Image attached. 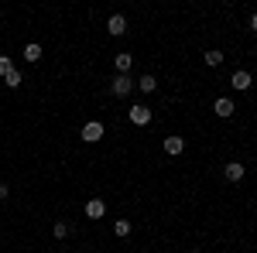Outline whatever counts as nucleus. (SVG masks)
Segmentation results:
<instances>
[{
	"label": "nucleus",
	"mask_w": 257,
	"mask_h": 253,
	"mask_svg": "<svg viewBox=\"0 0 257 253\" xmlns=\"http://www.w3.org/2000/svg\"><path fill=\"white\" fill-rule=\"evenodd\" d=\"M134 86H138V82H134L131 76H113V82H110V93L123 99V96H131V93H134Z\"/></svg>",
	"instance_id": "f257e3e1"
},
{
	"label": "nucleus",
	"mask_w": 257,
	"mask_h": 253,
	"mask_svg": "<svg viewBox=\"0 0 257 253\" xmlns=\"http://www.w3.org/2000/svg\"><path fill=\"white\" fill-rule=\"evenodd\" d=\"M103 137H106V127H103L99 120L82 123V140H86V144H96V140H103Z\"/></svg>",
	"instance_id": "f03ea898"
},
{
	"label": "nucleus",
	"mask_w": 257,
	"mask_h": 253,
	"mask_svg": "<svg viewBox=\"0 0 257 253\" xmlns=\"http://www.w3.org/2000/svg\"><path fill=\"white\" fill-rule=\"evenodd\" d=\"M127 120H131L134 127H148V123H151V106H144V103L131 106V110H127Z\"/></svg>",
	"instance_id": "7ed1b4c3"
},
{
	"label": "nucleus",
	"mask_w": 257,
	"mask_h": 253,
	"mask_svg": "<svg viewBox=\"0 0 257 253\" xmlns=\"http://www.w3.org/2000/svg\"><path fill=\"white\" fill-rule=\"evenodd\" d=\"M230 86H233V89H240V93H247V89L254 86V79H250V72H247V69H240V72H233Z\"/></svg>",
	"instance_id": "20e7f679"
},
{
	"label": "nucleus",
	"mask_w": 257,
	"mask_h": 253,
	"mask_svg": "<svg viewBox=\"0 0 257 253\" xmlns=\"http://www.w3.org/2000/svg\"><path fill=\"white\" fill-rule=\"evenodd\" d=\"M106 31H110V38H120V35L127 31V18H123V14H113V18L106 21Z\"/></svg>",
	"instance_id": "39448f33"
},
{
	"label": "nucleus",
	"mask_w": 257,
	"mask_h": 253,
	"mask_svg": "<svg viewBox=\"0 0 257 253\" xmlns=\"http://www.w3.org/2000/svg\"><path fill=\"white\" fill-rule=\"evenodd\" d=\"M233 110H237V106H233V99H226V96H219L216 103H213V113H216V117H233Z\"/></svg>",
	"instance_id": "423d86ee"
},
{
	"label": "nucleus",
	"mask_w": 257,
	"mask_h": 253,
	"mask_svg": "<svg viewBox=\"0 0 257 253\" xmlns=\"http://www.w3.org/2000/svg\"><path fill=\"white\" fill-rule=\"evenodd\" d=\"M223 175H226V181H243V175H247V168H243L240 161H230V164L223 168Z\"/></svg>",
	"instance_id": "0eeeda50"
},
{
	"label": "nucleus",
	"mask_w": 257,
	"mask_h": 253,
	"mask_svg": "<svg viewBox=\"0 0 257 253\" xmlns=\"http://www.w3.org/2000/svg\"><path fill=\"white\" fill-rule=\"evenodd\" d=\"M103 215H106L103 198H89V202H86V219H103Z\"/></svg>",
	"instance_id": "6e6552de"
},
{
	"label": "nucleus",
	"mask_w": 257,
	"mask_h": 253,
	"mask_svg": "<svg viewBox=\"0 0 257 253\" xmlns=\"http://www.w3.org/2000/svg\"><path fill=\"white\" fill-rule=\"evenodd\" d=\"M182 151H185V140L182 137H165V154L168 157H178Z\"/></svg>",
	"instance_id": "1a4fd4ad"
},
{
	"label": "nucleus",
	"mask_w": 257,
	"mask_h": 253,
	"mask_svg": "<svg viewBox=\"0 0 257 253\" xmlns=\"http://www.w3.org/2000/svg\"><path fill=\"white\" fill-rule=\"evenodd\" d=\"M113 65H117V76H127L131 65H134V55H131V52H120L117 59H113Z\"/></svg>",
	"instance_id": "9d476101"
},
{
	"label": "nucleus",
	"mask_w": 257,
	"mask_h": 253,
	"mask_svg": "<svg viewBox=\"0 0 257 253\" xmlns=\"http://www.w3.org/2000/svg\"><path fill=\"white\" fill-rule=\"evenodd\" d=\"M202 59H206V65H209V69H216V65H223V59H226V55H223L219 48H209Z\"/></svg>",
	"instance_id": "9b49d317"
},
{
	"label": "nucleus",
	"mask_w": 257,
	"mask_h": 253,
	"mask_svg": "<svg viewBox=\"0 0 257 253\" xmlns=\"http://www.w3.org/2000/svg\"><path fill=\"white\" fill-rule=\"evenodd\" d=\"M138 89H141V93H155V89H158V79H155V76H141L138 79Z\"/></svg>",
	"instance_id": "f8f14e48"
},
{
	"label": "nucleus",
	"mask_w": 257,
	"mask_h": 253,
	"mask_svg": "<svg viewBox=\"0 0 257 253\" xmlns=\"http://www.w3.org/2000/svg\"><path fill=\"white\" fill-rule=\"evenodd\" d=\"M21 82H24V76H21L18 69H14V72H7V76H4V86H7V89H18Z\"/></svg>",
	"instance_id": "ddd939ff"
},
{
	"label": "nucleus",
	"mask_w": 257,
	"mask_h": 253,
	"mask_svg": "<svg viewBox=\"0 0 257 253\" xmlns=\"http://www.w3.org/2000/svg\"><path fill=\"white\" fill-rule=\"evenodd\" d=\"M41 59V45H24V62H38Z\"/></svg>",
	"instance_id": "4468645a"
},
{
	"label": "nucleus",
	"mask_w": 257,
	"mask_h": 253,
	"mask_svg": "<svg viewBox=\"0 0 257 253\" xmlns=\"http://www.w3.org/2000/svg\"><path fill=\"white\" fill-rule=\"evenodd\" d=\"M113 233L117 236H131V222H127V219H117V222H113Z\"/></svg>",
	"instance_id": "2eb2a0df"
},
{
	"label": "nucleus",
	"mask_w": 257,
	"mask_h": 253,
	"mask_svg": "<svg viewBox=\"0 0 257 253\" xmlns=\"http://www.w3.org/2000/svg\"><path fill=\"white\" fill-rule=\"evenodd\" d=\"M52 233H55V239H65V236H69V222H55Z\"/></svg>",
	"instance_id": "dca6fc26"
},
{
	"label": "nucleus",
	"mask_w": 257,
	"mask_h": 253,
	"mask_svg": "<svg viewBox=\"0 0 257 253\" xmlns=\"http://www.w3.org/2000/svg\"><path fill=\"white\" fill-rule=\"evenodd\" d=\"M7 72H14V62L7 59V55H0V76H7Z\"/></svg>",
	"instance_id": "f3484780"
},
{
	"label": "nucleus",
	"mask_w": 257,
	"mask_h": 253,
	"mask_svg": "<svg viewBox=\"0 0 257 253\" xmlns=\"http://www.w3.org/2000/svg\"><path fill=\"white\" fill-rule=\"evenodd\" d=\"M7 195H11V188H7V185L0 181V198H7Z\"/></svg>",
	"instance_id": "a211bd4d"
},
{
	"label": "nucleus",
	"mask_w": 257,
	"mask_h": 253,
	"mask_svg": "<svg viewBox=\"0 0 257 253\" xmlns=\"http://www.w3.org/2000/svg\"><path fill=\"white\" fill-rule=\"evenodd\" d=\"M250 31H254V35H257V14H254V18H250Z\"/></svg>",
	"instance_id": "6ab92c4d"
},
{
	"label": "nucleus",
	"mask_w": 257,
	"mask_h": 253,
	"mask_svg": "<svg viewBox=\"0 0 257 253\" xmlns=\"http://www.w3.org/2000/svg\"><path fill=\"white\" fill-rule=\"evenodd\" d=\"M189 253H202V250H189Z\"/></svg>",
	"instance_id": "aec40b11"
}]
</instances>
